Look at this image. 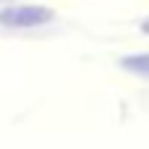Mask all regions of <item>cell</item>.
Segmentation results:
<instances>
[{
    "mask_svg": "<svg viewBox=\"0 0 149 149\" xmlns=\"http://www.w3.org/2000/svg\"><path fill=\"white\" fill-rule=\"evenodd\" d=\"M126 65H128V68H136V71H147V73H149V55H139V58H126Z\"/></svg>",
    "mask_w": 149,
    "mask_h": 149,
    "instance_id": "7a4b0ae2",
    "label": "cell"
},
{
    "mask_svg": "<svg viewBox=\"0 0 149 149\" xmlns=\"http://www.w3.org/2000/svg\"><path fill=\"white\" fill-rule=\"evenodd\" d=\"M52 10L42 8V5H10L5 10H0V24L5 26H42L47 21H52Z\"/></svg>",
    "mask_w": 149,
    "mask_h": 149,
    "instance_id": "6da1fadb",
    "label": "cell"
}]
</instances>
